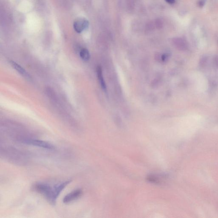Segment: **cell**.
<instances>
[{"label":"cell","mask_w":218,"mask_h":218,"mask_svg":"<svg viewBox=\"0 0 218 218\" xmlns=\"http://www.w3.org/2000/svg\"><path fill=\"white\" fill-rule=\"evenodd\" d=\"M19 142L25 145L38 147L50 150H53L55 149V147L51 143L47 141L35 138H25L20 140Z\"/></svg>","instance_id":"6da1fadb"},{"label":"cell","mask_w":218,"mask_h":218,"mask_svg":"<svg viewBox=\"0 0 218 218\" xmlns=\"http://www.w3.org/2000/svg\"><path fill=\"white\" fill-rule=\"evenodd\" d=\"M72 181L71 180H68L66 181L56 184L52 188L51 198L50 203L52 205H55L56 204V201L62 191Z\"/></svg>","instance_id":"7a4b0ae2"},{"label":"cell","mask_w":218,"mask_h":218,"mask_svg":"<svg viewBox=\"0 0 218 218\" xmlns=\"http://www.w3.org/2000/svg\"><path fill=\"white\" fill-rule=\"evenodd\" d=\"M33 188L36 192L44 196L49 201L51 195L52 187L42 182H38L34 185Z\"/></svg>","instance_id":"3957f363"},{"label":"cell","mask_w":218,"mask_h":218,"mask_svg":"<svg viewBox=\"0 0 218 218\" xmlns=\"http://www.w3.org/2000/svg\"><path fill=\"white\" fill-rule=\"evenodd\" d=\"M82 190L80 189L75 190L66 195L63 200L64 204H68L81 197L82 195Z\"/></svg>","instance_id":"277c9868"},{"label":"cell","mask_w":218,"mask_h":218,"mask_svg":"<svg viewBox=\"0 0 218 218\" xmlns=\"http://www.w3.org/2000/svg\"><path fill=\"white\" fill-rule=\"evenodd\" d=\"M89 22L84 19H79L75 21L74 28L78 33H81L86 29L89 26Z\"/></svg>","instance_id":"5b68a950"},{"label":"cell","mask_w":218,"mask_h":218,"mask_svg":"<svg viewBox=\"0 0 218 218\" xmlns=\"http://www.w3.org/2000/svg\"><path fill=\"white\" fill-rule=\"evenodd\" d=\"M4 154H8V156L6 157H8L11 161H17L19 160L18 158L19 157H23L22 154L19 151L17 150V149H14L4 150L3 151V155Z\"/></svg>","instance_id":"8992f818"},{"label":"cell","mask_w":218,"mask_h":218,"mask_svg":"<svg viewBox=\"0 0 218 218\" xmlns=\"http://www.w3.org/2000/svg\"><path fill=\"white\" fill-rule=\"evenodd\" d=\"M10 63L11 64L12 66V67L16 71H18L20 74L22 75L24 77L26 78H28V79L30 78V76L29 75V74L19 65L16 63L15 62H13V61H11V62H10Z\"/></svg>","instance_id":"52a82bcc"},{"label":"cell","mask_w":218,"mask_h":218,"mask_svg":"<svg viewBox=\"0 0 218 218\" xmlns=\"http://www.w3.org/2000/svg\"><path fill=\"white\" fill-rule=\"evenodd\" d=\"M97 73L98 77L99 80V82L101 84V87L104 90H106V85L103 78L102 73V69L101 67H98L97 69Z\"/></svg>","instance_id":"ba28073f"},{"label":"cell","mask_w":218,"mask_h":218,"mask_svg":"<svg viewBox=\"0 0 218 218\" xmlns=\"http://www.w3.org/2000/svg\"><path fill=\"white\" fill-rule=\"evenodd\" d=\"M80 56L84 61H88L90 59V52L87 49L83 48L80 51Z\"/></svg>","instance_id":"9c48e42d"},{"label":"cell","mask_w":218,"mask_h":218,"mask_svg":"<svg viewBox=\"0 0 218 218\" xmlns=\"http://www.w3.org/2000/svg\"><path fill=\"white\" fill-rule=\"evenodd\" d=\"M197 4L198 6L199 7H201H201H204V5H205V1L204 0H200V1H199L198 2Z\"/></svg>","instance_id":"30bf717a"},{"label":"cell","mask_w":218,"mask_h":218,"mask_svg":"<svg viewBox=\"0 0 218 218\" xmlns=\"http://www.w3.org/2000/svg\"><path fill=\"white\" fill-rule=\"evenodd\" d=\"M169 4H173L176 2V0H165Z\"/></svg>","instance_id":"8fae6325"},{"label":"cell","mask_w":218,"mask_h":218,"mask_svg":"<svg viewBox=\"0 0 218 218\" xmlns=\"http://www.w3.org/2000/svg\"><path fill=\"white\" fill-rule=\"evenodd\" d=\"M215 61H216V64H217V66H218V57L217 58H216V59H215Z\"/></svg>","instance_id":"7c38bea8"}]
</instances>
